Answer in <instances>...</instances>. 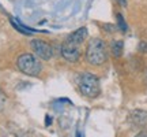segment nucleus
<instances>
[{"label": "nucleus", "mask_w": 147, "mask_h": 137, "mask_svg": "<svg viewBox=\"0 0 147 137\" xmlns=\"http://www.w3.org/2000/svg\"><path fill=\"white\" fill-rule=\"evenodd\" d=\"M136 137H147V133H139Z\"/></svg>", "instance_id": "11"}, {"label": "nucleus", "mask_w": 147, "mask_h": 137, "mask_svg": "<svg viewBox=\"0 0 147 137\" xmlns=\"http://www.w3.org/2000/svg\"><path fill=\"white\" fill-rule=\"evenodd\" d=\"M116 1H117L119 4H121V5H125V1H127V0H116Z\"/></svg>", "instance_id": "10"}, {"label": "nucleus", "mask_w": 147, "mask_h": 137, "mask_svg": "<svg viewBox=\"0 0 147 137\" xmlns=\"http://www.w3.org/2000/svg\"><path fill=\"white\" fill-rule=\"evenodd\" d=\"M61 56L68 62H78L80 58V49L76 45L64 42L63 47H61Z\"/></svg>", "instance_id": "5"}, {"label": "nucleus", "mask_w": 147, "mask_h": 137, "mask_svg": "<svg viewBox=\"0 0 147 137\" xmlns=\"http://www.w3.org/2000/svg\"><path fill=\"white\" fill-rule=\"evenodd\" d=\"M30 47H32L33 52L36 53L37 56L42 60H49V59L53 56V48L51 44H48L47 41L44 40H40V38H36L30 42Z\"/></svg>", "instance_id": "4"}, {"label": "nucleus", "mask_w": 147, "mask_h": 137, "mask_svg": "<svg viewBox=\"0 0 147 137\" xmlns=\"http://www.w3.org/2000/svg\"><path fill=\"white\" fill-rule=\"evenodd\" d=\"M117 21H119V26H120L121 32H127V25H125V22H124V18H123V15L117 14Z\"/></svg>", "instance_id": "9"}, {"label": "nucleus", "mask_w": 147, "mask_h": 137, "mask_svg": "<svg viewBox=\"0 0 147 137\" xmlns=\"http://www.w3.org/2000/svg\"><path fill=\"white\" fill-rule=\"evenodd\" d=\"M123 47H124V44H123L121 40H113V41L110 42V51H112V53H113L115 58L121 56V53H123Z\"/></svg>", "instance_id": "8"}, {"label": "nucleus", "mask_w": 147, "mask_h": 137, "mask_svg": "<svg viewBox=\"0 0 147 137\" xmlns=\"http://www.w3.org/2000/svg\"><path fill=\"white\" fill-rule=\"evenodd\" d=\"M86 59L90 64L93 66H101L106 62L108 52H106V45L102 38H91L86 47Z\"/></svg>", "instance_id": "1"}, {"label": "nucleus", "mask_w": 147, "mask_h": 137, "mask_svg": "<svg viewBox=\"0 0 147 137\" xmlns=\"http://www.w3.org/2000/svg\"><path fill=\"white\" fill-rule=\"evenodd\" d=\"M86 37H87V27L83 26V27H79L78 30L72 32L71 34H68L64 42H68V44H72V45L79 47V45L84 41Z\"/></svg>", "instance_id": "7"}, {"label": "nucleus", "mask_w": 147, "mask_h": 137, "mask_svg": "<svg viewBox=\"0 0 147 137\" xmlns=\"http://www.w3.org/2000/svg\"><path fill=\"white\" fill-rule=\"evenodd\" d=\"M78 88L79 92L89 99H95L101 93V84L98 77L93 73L84 71L79 75L78 79Z\"/></svg>", "instance_id": "2"}, {"label": "nucleus", "mask_w": 147, "mask_h": 137, "mask_svg": "<svg viewBox=\"0 0 147 137\" xmlns=\"http://www.w3.org/2000/svg\"><path fill=\"white\" fill-rule=\"evenodd\" d=\"M128 121L131 122L134 126L144 127V126H147V112L143 110H134L129 112Z\"/></svg>", "instance_id": "6"}, {"label": "nucleus", "mask_w": 147, "mask_h": 137, "mask_svg": "<svg viewBox=\"0 0 147 137\" xmlns=\"http://www.w3.org/2000/svg\"><path fill=\"white\" fill-rule=\"evenodd\" d=\"M16 66L23 74L30 75V77H37L42 70V64L40 59L33 53H22L16 59Z\"/></svg>", "instance_id": "3"}]
</instances>
